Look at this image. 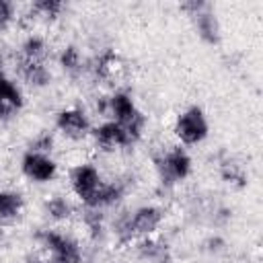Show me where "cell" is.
Instances as JSON below:
<instances>
[{"label": "cell", "mask_w": 263, "mask_h": 263, "mask_svg": "<svg viewBox=\"0 0 263 263\" xmlns=\"http://www.w3.org/2000/svg\"><path fill=\"white\" fill-rule=\"evenodd\" d=\"M70 189L88 210L109 208L123 197V187L117 181H105L90 162H80L70 171Z\"/></svg>", "instance_id": "cell-1"}, {"label": "cell", "mask_w": 263, "mask_h": 263, "mask_svg": "<svg viewBox=\"0 0 263 263\" xmlns=\"http://www.w3.org/2000/svg\"><path fill=\"white\" fill-rule=\"evenodd\" d=\"M105 111L109 115V119H113L115 123L123 125L136 140L142 136L144 125H146V117L144 113L138 109L134 97L125 90H115L109 99H105Z\"/></svg>", "instance_id": "cell-2"}, {"label": "cell", "mask_w": 263, "mask_h": 263, "mask_svg": "<svg viewBox=\"0 0 263 263\" xmlns=\"http://www.w3.org/2000/svg\"><path fill=\"white\" fill-rule=\"evenodd\" d=\"M164 220V214L156 205H142L123 216L117 224V232L121 238L132 240V238H148L152 236Z\"/></svg>", "instance_id": "cell-3"}, {"label": "cell", "mask_w": 263, "mask_h": 263, "mask_svg": "<svg viewBox=\"0 0 263 263\" xmlns=\"http://www.w3.org/2000/svg\"><path fill=\"white\" fill-rule=\"evenodd\" d=\"M37 240L47 255V263H82V251L72 236L45 228L37 234Z\"/></svg>", "instance_id": "cell-4"}, {"label": "cell", "mask_w": 263, "mask_h": 263, "mask_svg": "<svg viewBox=\"0 0 263 263\" xmlns=\"http://www.w3.org/2000/svg\"><path fill=\"white\" fill-rule=\"evenodd\" d=\"M173 132H175V138L179 140L181 146L201 144L210 134V123H208V117H205L203 109L197 107V105H191V107L183 109L175 119Z\"/></svg>", "instance_id": "cell-5"}, {"label": "cell", "mask_w": 263, "mask_h": 263, "mask_svg": "<svg viewBox=\"0 0 263 263\" xmlns=\"http://www.w3.org/2000/svg\"><path fill=\"white\" fill-rule=\"evenodd\" d=\"M156 168H158V175L162 181L179 183V181L187 179L191 173V156L187 154V150L181 144L168 146L156 156Z\"/></svg>", "instance_id": "cell-6"}, {"label": "cell", "mask_w": 263, "mask_h": 263, "mask_svg": "<svg viewBox=\"0 0 263 263\" xmlns=\"http://www.w3.org/2000/svg\"><path fill=\"white\" fill-rule=\"evenodd\" d=\"M55 129L64 138L72 142H80L90 136L92 125H90L88 115L80 107H66L55 113Z\"/></svg>", "instance_id": "cell-7"}, {"label": "cell", "mask_w": 263, "mask_h": 263, "mask_svg": "<svg viewBox=\"0 0 263 263\" xmlns=\"http://www.w3.org/2000/svg\"><path fill=\"white\" fill-rule=\"evenodd\" d=\"M183 8L189 10V16L195 23V31L199 39L208 45H216L220 41V23L212 6L203 2H187L183 4Z\"/></svg>", "instance_id": "cell-8"}, {"label": "cell", "mask_w": 263, "mask_h": 263, "mask_svg": "<svg viewBox=\"0 0 263 263\" xmlns=\"http://www.w3.org/2000/svg\"><path fill=\"white\" fill-rule=\"evenodd\" d=\"M95 144L105 150V152H115V150H123L127 146H132L136 142V138L119 123H115L113 119H105L103 123H99L97 127H92L90 132Z\"/></svg>", "instance_id": "cell-9"}, {"label": "cell", "mask_w": 263, "mask_h": 263, "mask_svg": "<svg viewBox=\"0 0 263 263\" xmlns=\"http://www.w3.org/2000/svg\"><path fill=\"white\" fill-rule=\"evenodd\" d=\"M21 171L33 183H49L58 177V162L51 158V154L27 150L21 158Z\"/></svg>", "instance_id": "cell-10"}, {"label": "cell", "mask_w": 263, "mask_h": 263, "mask_svg": "<svg viewBox=\"0 0 263 263\" xmlns=\"http://www.w3.org/2000/svg\"><path fill=\"white\" fill-rule=\"evenodd\" d=\"M25 105L23 90L16 82H12L8 76L0 78V121H10L21 113Z\"/></svg>", "instance_id": "cell-11"}, {"label": "cell", "mask_w": 263, "mask_h": 263, "mask_svg": "<svg viewBox=\"0 0 263 263\" xmlns=\"http://www.w3.org/2000/svg\"><path fill=\"white\" fill-rule=\"evenodd\" d=\"M16 70L21 74V78L31 84V86H45L51 78L49 68L45 66V62H31V60H16Z\"/></svg>", "instance_id": "cell-12"}, {"label": "cell", "mask_w": 263, "mask_h": 263, "mask_svg": "<svg viewBox=\"0 0 263 263\" xmlns=\"http://www.w3.org/2000/svg\"><path fill=\"white\" fill-rule=\"evenodd\" d=\"M25 210V197L12 189H0V222L14 220Z\"/></svg>", "instance_id": "cell-13"}, {"label": "cell", "mask_w": 263, "mask_h": 263, "mask_svg": "<svg viewBox=\"0 0 263 263\" xmlns=\"http://www.w3.org/2000/svg\"><path fill=\"white\" fill-rule=\"evenodd\" d=\"M47 55V43L43 37L39 35H29L18 49V58L21 60H31V62H45Z\"/></svg>", "instance_id": "cell-14"}, {"label": "cell", "mask_w": 263, "mask_h": 263, "mask_svg": "<svg viewBox=\"0 0 263 263\" xmlns=\"http://www.w3.org/2000/svg\"><path fill=\"white\" fill-rule=\"evenodd\" d=\"M117 70H119V55H117L113 49L103 51V53L95 60V66H92V72H95L99 78H105V80L113 78V76L117 74Z\"/></svg>", "instance_id": "cell-15"}, {"label": "cell", "mask_w": 263, "mask_h": 263, "mask_svg": "<svg viewBox=\"0 0 263 263\" xmlns=\"http://www.w3.org/2000/svg\"><path fill=\"white\" fill-rule=\"evenodd\" d=\"M62 10H64V4L58 0H39L31 4V12L39 21H55Z\"/></svg>", "instance_id": "cell-16"}, {"label": "cell", "mask_w": 263, "mask_h": 263, "mask_svg": "<svg viewBox=\"0 0 263 263\" xmlns=\"http://www.w3.org/2000/svg\"><path fill=\"white\" fill-rule=\"evenodd\" d=\"M45 210H47V216L53 218L55 222H64V220H68V218L74 214L72 203H70L66 197H62V195H55V197L47 199Z\"/></svg>", "instance_id": "cell-17"}, {"label": "cell", "mask_w": 263, "mask_h": 263, "mask_svg": "<svg viewBox=\"0 0 263 263\" xmlns=\"http://www.w3.org/2000/svg\"><path fill=\"white\" fill-rule=\"evenodd\" d=\"M60 66L70 72V74H76L82 70V58H80V51L74 47V45H68L62 49L60 53Z\"/></svg>", "instance_id": "cell-18"}, {"label": "cell", "mask_w": 263, "mask_h": 263, "mask_svg": "<svg viewBox=\"0 0 263 263\" xmlns=\"http://www.w3.org/2000/svg\"><path fill=\"white\" fill-rule=\"evenodd\" d=\"M14 4L8 0H0V29H6L12 21H14Z\"/></svg>", "instance_id": "cell-19"}, {"label": "cell", "mask_w": 263, "mask_h": 263, "mask_svg": "<svg viewBox=\"0 0 263 263\" xmlns=\"http://www.w3.org/2000/svg\"><path fill=\"white\" fill-rule=\"evenodd\" d=\"M2 76H6V74H4V58H2V53H0V78H2Z\"/></svg>", "instance_id": "cell-20"}]
</instances>
